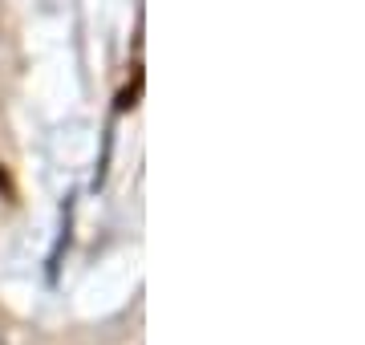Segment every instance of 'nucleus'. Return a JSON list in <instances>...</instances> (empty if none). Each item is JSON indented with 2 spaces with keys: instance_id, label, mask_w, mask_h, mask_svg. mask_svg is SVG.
Instances as JSON below:
<instances>
[{
  "instance_id": "f257e3e1",
  "label": "nucleus",
  "mask_w": 365,
  "mask_h": 345,
  "mask_svg": "<svg viewBox=\"0 0 365 345\" xmlns=\"http://www.w3.org/2000/svg\"><path fill=\"white\" fill-rule=\"evenodd\" d=\"M0 345H9V341H4V333H0Z\"/></svg>"
}]
</instances>
